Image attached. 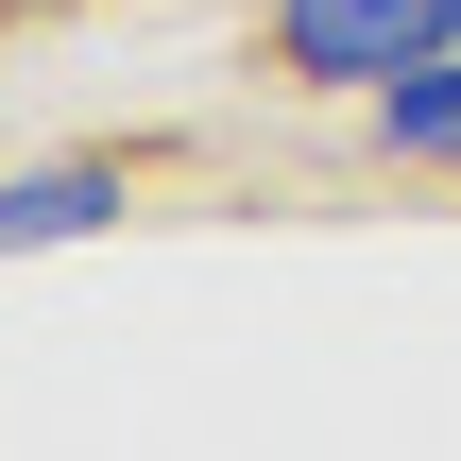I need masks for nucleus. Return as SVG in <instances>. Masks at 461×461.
I'll return each mask as SVG.
<instances>
[{
	"label": "nucleus",
	"mask_w": 461,
	"mask_h": 461,
	"mask_svg": "<svg viewBox=\"0 0 461 461\" xmlns=\"http://www.w3.org/2000/svg\"><path fill=\"white\" fill-rule=\"evenodd\" d=\"M257 34H274V68H291L308 103H376L393 68H428L461 34V0H274Z\"/></svg>",
	"instance_id": "nucleus-1"
},
{
	"label": "nucleus",
	"mask_w": 461,
	"mask_h": 461,
	"mask_svg": "<svg viewBox=\"0 0 461 461\" xmlns=\"http://www.w3.org/2000/svg\"><path fill=\"white\" fill-rule=\"evenodd\" d=\"M359 120H376V154H411V171H461V34L428 51V68H393Z\"/></svg>",
	"instance_id": "nucleus-3"
},
{
	"label": "nucleus",
	"mask_w": 461,
	"mask_h": 461,
	"mask_svg": "<svg viewBox=\"0 0 461 461\" xmlns=\"http://www.w3.org/2000/svg\"><path fill=\"white\" fill-rule=\"evenodd\" d=\"M120 205H137V171H120V154H34V171L0 188V240H17V257H68V240H103Z\"/></svg>",
	"instance_id": "nucleus-2"
}]
</instances>
